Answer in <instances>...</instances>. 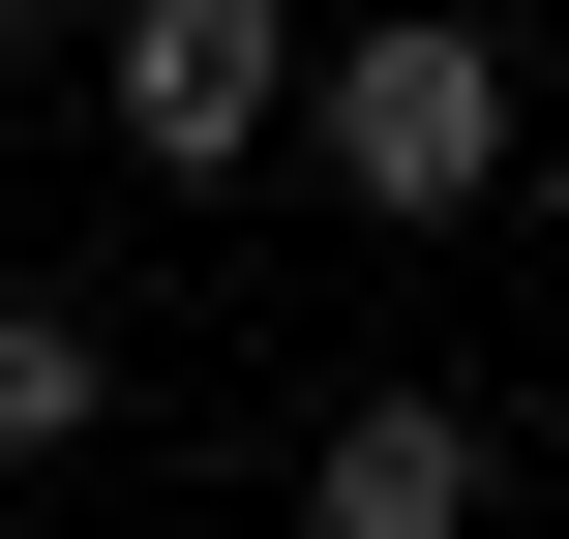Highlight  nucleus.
I'll use <instances>...</instances> for the list:
<instances>
[{"mask_svg":"<svg viewBox=\"0 0 569 539\" xmlns=\"http://www.w3.org/2000/svg\"><path fill=\"white\" fill-rule=\"evenodd\" d=\"M90 120H120V180L210 210V180L300 120V0H120V30H90Z\"/></svg>","mask_w":569,"mask_h":539,"instance_id":"obj_2","label":"nucleus"},{"mask_svg":"<svg viewBox=\"0 0 569 539\" xmlns=\"http://www.w3.org/2000/svg\"><path fill=\"white\" fill-rule=\"evenodd\" d=\"M30 30H60V0H0V60H30Z\"/></svg>","mask_w":569,"mask_h":539,"instance_id":"obj_5","label":"nucleus"},{"mask_svg":"<svg viewBox=\"0 0 569 539\" xmlns=\"http://www.w3.org/2000/svg\"><path fill=\"white\" fill-rule=\"evenodd\" d=\"M90 420H120V330H90L60 270H0V480H60Z\"/></svg>","mask_w":569,"mask_h":539,"instance_id":"obj_4","label":"nucleus"},{"mask_svg":"<svg viewBox=\"0 0 569 539\" xmlns=\"http://www.w3.org/2000/svg\"><path fill=\"white\" fill-rule=\"evenodd\" d=\"M480 480H510L480 390H330L300 420V539H480Z\"/></svg>","mask_w":569,"mask_h":539,"instance_id":"obj_3","label":"nucleus"},{"mask_svg":"<svg viewBox=\"0 0 569 539\" xmlns=\"http://www.w3.org/2000/svg\"><path fill=\"white\" fill-rule=\"evenodd\" d=\"M270 150H330V210L450 240V210H510V30L480 0H360V30H300V120Z\"/></svg>","mask_w":569,"mask_h":539,"instance_id":"obj_1","label":"nucleus"}]
</instances>
